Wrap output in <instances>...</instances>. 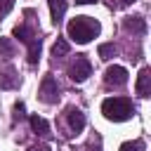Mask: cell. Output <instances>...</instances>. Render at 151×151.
Wrapping results in <instances>:
<instances>
[{
  "instance_id": "obj_11",
  "label": "cell",
  "mask_w": 151,
  "mask_h": 151,
  "mask_svg": "<svg viewBox=\"0 0 151 151\" xmlns=\"http://www.w3.org/2000/svg\"><path fill=\"white\" fill-rule=\"evenodd\" d=\"M50 12H52V21L59 24L66 12V0H50Z\"/></svg>"
},
{
  "instance_id": "obj_7",
  "label": "cell",
  "mask_w": 151,
  "mask_h": 151,
  "mask_svg": "<svg viewBox=\"0 0 151 151\" xmlns=\"http://www.w3.org/2000/svg\"><path fill=\"white\" fill-rule=\"evenodd\" d=\"M134 90H137V94H139V97H149V94H151V68H146V66H144V68L139 71Z\"/></svg>"
},
{
  "instance_id": "obj_14",
  "label": "cell",
  "mask_w": 151,
  "mask_h": 151,
  "mask_svg": "<svg viewBox=\"0 0 151 151\" xmlns=\"http://www.w3.org/2000/svg\"><path fill=\"white\" fill-rule=\"evenodd\" d=\"M14 54V45L9 38H0V57H12Z\"/></svg>"
},
{
  "instance_id": "obj_1",
  "label": "cell",
  "mask_w": 151,
  "mask_h": 151,
  "mask_svg": "<svg viewBox=\"0 0 151 151\" xmlns=\"http://www.w3.org/2000/svg\"><path fill=\"white\" fill-rule=\"evenodd\" d=\"M66 33H68V38H71L73 42L85 45V42H90L92 38L99 35V21H94V19H90V17H76V19L68 21Z\"/></svg>"
},
{
  "instance_id": "obj_5",
  "label": "cell",
  "mask_w": 151,
  "mask_h": 151,
  "mask_svg": "<svg viewBox=\"0 0 151 151\" xmlns=\"http://www.w3.org/2000/svg\"><path fill=\"white\" fill-rule=\"evenodd\" d=\"M59 87H57V80L52 78V76H45L42 78V83H40V90H38V94H40V99L45 101V104H54L57 99H59Z\"/></svg>"
},
{
  "instance_id": "obj_20",
  "label": "cell",
  "mask_w": 151,
  "mask_h": 151,
  "mask_svg": "<svg viewBox=\"0 0 151 151\" xmlns=\"http://www.w3.org/2000/svg\"><path fill=\"white\" fill-rule=\"evenodd\" d=\"M111 2H113V0H111ZM116 2H118L120 7H125V5H130V2H134V0H116Z\"/></svg>"
},
{
  "instance_id": "obj_15",
  "label": "cell",
  "mask_w": 151,
  "mask_h": 151,
  "mask_svg": "<svg viewBox=\"0 0 151 151\" xmlns=\"http://www.w3.org/2000/svg\"><path fill=\"white\" fill-rule=\"evenodd\" d=\"M146 149V144L142 142V139H134V142H125L123 146H120V151H144Z\"/></svg>"
},
{
  "instance_id": "obj_3",
  "label": "cell",
  "mask_w": 151,
  "mask_h": 151,
  "mask_svg": "<svg viewBox=\"0 0 151 151\" xmlns=\"http://www.w3.org/2000/svg\"><path fill=\"white\" fill-rule=\"evenodd\" d=\"M14 38H19L24 45H28V64H38L40 59V38L35 35V31L26 24L14 28Z\"/></svg>"
},
{
  "instance_id": "obj_19",
  "label": "cell",
  "mask_w": 151,
  "mask_h": 151,
  "mask_svg": "<svg viewBox=\"0 0 151 151\" xmlns=\"http://www.w3.org/2000/svg\"><path fill=\"white\" fill-rule=\"evenodd\" d=\"M28 151H52V149H50L47 144H38V146H31Z\"/></svg>"
},
{
  "instance_id": "obj_16",
  "label": "cell",
  "mask_w": 151,
  "mask_h": 151,
  "mask_svg": "<svg viewBox=\"0 0 151 151\" xmlns=\"http://www.w3.org/2000/svg\"><path fill=\"white\" fill-rule=\"evenodd\" d=\"M116 54V47L111 45V42H104V45H99V57L101 59H111Z\"/></svg>"
},
{
  "instance_id": "obj_9",
  "label": "cell",
  "mask_w": 151,
  "mask_h": 151,
  "mask_svg": "<svg viewBox=\"0 0 151 151\" xmlns=\"http://www.w3.org/2000/svg\"><path fill=\"white\" fill-rule=\"evenodd\" d=\"M68 125H71L73 132H80V130L85 127V116H83L80 109H71V111H68Z\"/></svg>"
},
{
  "instance_id": "obj_12",
  "label": "cell",
  "mask_w": 151,
  "mask_h": 151,
  "mask_svg": "<svg viewBox=\"0 0 151 151\" xmlns=\"http://www.w3.org/2000/svg\"><path fill=\"white\" fill-rule=\"evenodd\" d=\"M31 127L35 134H50V123L40 116H31Z\"/></svg>"
},
{
  "instance_id": "obj_17",
  "label": "cell",
  "mask_w": 151,
  "mask_h": 151,
  "mask_svg": "<svg viewBox=\"0 0 151 151\" xmlns=\"http://www.w3.org/2000/svg\"><path fill=\"white\" fill-rule=\"evenodd\" d=\"M12 7H14V0H0V17H5Z\"/></svg>"
},
{
  "instance_id": "obj_4",
  "label": "cell",
  "mask_w": 151,
  "mask_h": 151,
  "mask_svg": "<svg viewBox=\"0 0 151 151\" xmlns=\"http://www.w3.org/2000/svg\"><path fill=\"white\" fill-rule=\"evenodd\" d=\"M90 73H92V64H90V59H85V57H76L73 66L68 68L71 80H73V83H83V80L90 78Z\"/></svg>"
},
{
  "instance_id": "obj_18",
  "label": "cell",
  "mask_w": 151,
  "mask_h": 151,
  "mask_svg": "<svg viewBox=\"0 0 151 151\" xmlns=\"http://www.w3.org/2000/svg\"><path fill=\"white\" fill-rule=\"evenodd\" d=\"M14 111H17V118H21V116H24V104L17 101V104H14Z\"/></svg>"
},
{
  "instance_id": "obj_6",
  "label": "cell",
  "mask_w": 151,
  "mask_h": 151,
  "mask_svg": "<svg viewBox=\"0 0 151 151\" xmlns=\"http://www.w3.org/2000/svg\"><path fill=\"white\" fill-rule=\"evenodd\" d=\"M104 83L111 87H123L127 83V68L125 66H109L104 73Z\"/></svg>"
},
{
  "instance_id": "obj_13",
  "label": "cell",
  "mask_w": 151,
  "mask_h": 151,
  "mask_svg": "<svg viewBox=\"0 0 151 151\" xmlns=\"http://www.w3.org/2000/svg\"><path fill=\"white\" fill-rule=\"evenodd\" d=\"M52 54H54V57H64V54H68V42H66L64 38H57V42L52 45Z\"/></svg>"
},
{
  "instance_id": "obj_2",
  "label": "cell",
  "mask_w": 151,
  "mask_h": 151,
  "mask_svg": "<svg viewBox=\"0 0 151 151\" xmlns=\"http://www.w3.org/2000/svg\"><path fill=\"white\" fill-rule=\"evenodd\" d=\"M101 113H104V118L120 123V120H127L134 113V109H132V101L127 97H109L101 104Z\"/></svg>"
},
{
  "instance_id": "obj_8",
  "label": "cell",
  "mask_w": 151,
  "mask_h": 151,
  "mask_svg": "<svg viewBox=\"0 0 151 151\" xmlns=\"http://www.w3.org/2000/svg\"><path fill=\"white\" fill-rule=\"evenodd\" d=\"M17 85H19L17 71H14V68H5V71L0 73V90H12V87H17Z\"/></svg>"
},
{
  "instance_id": "obj_10",
  "label": "cell",
  "mask_w": 151,
  "mask_h": 151,
  "mask_svg": "<svg viewBox=\"0 0 151 151\" xmlns=\"http://www.w3.org/2000/svg\"><path fill=\"white\" fill-rule=\"evenodd\" d=\"M123 26H125V31H132V33H144L146 31V21L142 17H127Z\"/></svg>"
},
{
  "instance_id": "obj_21",
  "label": "cell",
  "mask_w": 151,
  "mask_h": 151,
  "mask_svg": "<svg viewBox=\"0 0 151 151\" xmlns=\"http://www.w3.org/2000/svg\"><path fill=\"white\" fill-rule=\"evenodd\" d=\"M76 2H80V5H90V2H94V0H76Z\"/></svg>"
}]
</instances>
